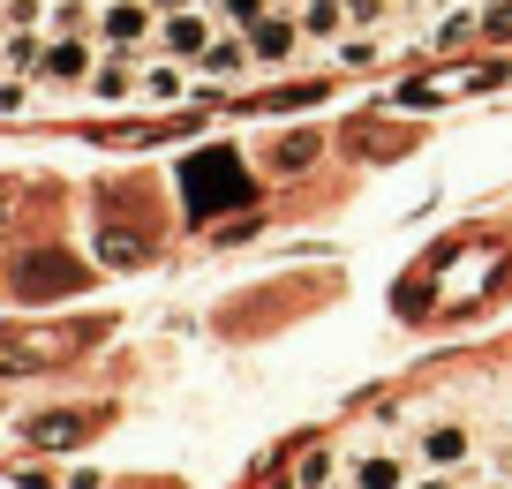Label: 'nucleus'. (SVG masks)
I'll use <instances>...</instances> for the list:
<instances>
[{"label":"nucleus","instance_id":"f257e3e1","mask_svg":"<svg viewBox=\"0 0 512 489\" xmlns=\"http://www.w3.org/2000/svg\"><path fill=\"white\" fill-rule=\"evenodd\" d=\"M181 189H189V211L196 219H219V211H241L249 204V174H241L234 151H196L181 166Z\"/></svg>","mask_w":512,"mask_h":489},{"label":"nucleus","instance_id":"f03ea898","mask_svg":"<svg viewBox=\"0 0 512 489\" xmlns=\"http://www.w3.org/2000/svg\"><path fill=\"white\" fill-rule=\"evenodd\" d=\"M76 286H83V264L68 249H23V264H16V301L23 309L61 301V294H76Z\"/></svg>","mask_w":512,"mask_h":489},{"label":"nucleus","instance_id":"7ed1b4c3","mask_svg":"<svg viewBox=\"0 0 512 489\" xmlns=\"http://www.w3.org/2000/svg\"><path fill=\"white\" fill-rule=\"evenodd\" d=\"M219 38V8L211 0H189V8H159V38H151V53H166V61H189Z\"/></svg>","mask_w":512,"mask_h":489},{"label":"nucleus","instance_id":"20e7f679","mask_svg":"<svg viewBox=\"0 0 512 489\" xmlns=\"http://www.w3.org/2000/svg\"><path fill=\"white\" fill-rule=\"evenodd\" d=\"M249 76H256V53H249V38H241V31H226V23H219V38H211V46L196 53V98L241 91Z\"/></svg>","mask_w":512,"mask_h":489},{"label":"nucleus","instance_id":"39448f33","mask_svg":"<svg viewBox=\"0 0 512 489\" xmlns=\"http://www.w3.org/2000/svg\"><path fill=\"white\" fill-rule=\"evenodd\" d=\"M98 38H46V61H38V98H83V83H91L98 68Z\"/></svg>","mask_w":512,"mask_h":489},{"label":"nucleus","instance_id":"423d86ee","mask_svg":"<svg viewBox=\"0 0 512 489\" xmlns=\"http://www.w3.org/2000/svg\"><path fill=\"white\" fill-rule=\"evenodd\" d=\"M83 98H91V106H144V53L106 46L98 68H91V83H83Z\"/></svg>","mask_w":512,"mask_h":489},{"label":"nucleus","instance_id":"0eeeda50","mask_svg":"<svg viewBox=\"0 0 512 489\" xmlns=\"http://www.w3.org/2000/svg\"><path fill=\"white\" fill-rule=\"evenodd\" d=\"M151 38H159V8L151 0H98V46L151 53Z\"/></svg>","mask_w":512,"mask_h":489},{"label":"nucleus","instance_id":"6e6552de","mask_svg":"<svg viewBox=\"0 0 512 489\" xmlns=\"http://www.w3.org/2000/svg\"><path fill=\"white\" fill-rule=\"evenodd\" d=\"M415 459L430 474H467L475 467V429L467 422H422L415 429Z\"/></svg>","mask_w":512,"mask_h":489},{"label":"nucleus","instance_id":"1a4fd4ad","mask_svg":"<svg viewBox=\"0 0 512 489\" xmlns=\"http://www.w3.org/2000/svg\"><path fill=\"white\" fill-rule=\"evenodd\" d=\"M241 38H249V53H256V68H264V76H272V68H294V53L309 46L302 23H294V0H279L272 16L256 23V31H241Z\"/></svg>","mask_w":512,"mask_h":489},{"label":"nucleus","instance_id":"9d476101","mask_svg":"<svg viewBox=\"0 0 512 489\" xmlns=\"http://www.w3.org/2000/svg\"><path fill=\"white\" fill-rule=\"evenodd\" d=\"M181 98H196V68L151 53V68H144V106H181Z\"/></svg>","mask_w":512,"mask_h":489},{"label":"nucleus","instance_id":"9b49d317","mask_svg":"<svg viewBox=\"0 0 512 489\" xmlns=\"http://www.w3.org/2000/svg\"><path fill=\"white\" fill-rule=\"evenodd\" d=\"M294 23H302L309 46H332V38H347V31H354L347 0H294Z\"/></svg>","mask_w":512,"mask_h":489},{"label":"nucleus","instance_id":"f8f14e48","mask_svg":"<svg viewBox=\"0 0 512 489\" xmlns=\"http://www.w3.org/2000/svg\"><path fill=\"white\" fill-rule=\"evenodd\" d=\"M415 474H407V459L400 452H354V467H347V489H407Z\"/></svg>","mask_w":512,"mask_h":489},{"label":"nucleus","instance_id":"ddd939ff","mask_svg":"<svg viewBox=\"0 0 512 489\" xmlns=\"http://www.w3.org/2000/svg\"><path fill=\"white\" fill-rule=\"evenodd\" d=\"M377 53H392V31H347L324 46V68H369Z\"/></svg>","mask_w":512,"mask_h":489},{"label":"nucleus","instance_id":"4468645a","mask_svg":"<svg viewBox=\"0 0 512 489\" xmlns=\"http://www.w3.org/2000/svg\"><path fill=\"white\" fill-rule=\"evenodd\" d=\"M38 61H46V31H0V76L38 83Z\"/></svg>","mask_w":512,"mask_h":489},{"label":"nucleus","instance_id":"2eb2a0df","mask_svg":"<svg viewBox=\"0 0 512 489\" xmlns=\"http://www.w3.org/2000/svg\"><path fill=\"white\" fill-rule=\"evenodd\" d=\"M23 437H31L38 452H68V444L91 437V422H83V414H38V422H23Z\"/></svg>","mask_w":512,"mask_h":489},{"label":"nucleus","instance_id":"dca6fc26","mask_svg":"<svg viewBox=\"0 0 512 489\" xmlns=\"http://www.w3.org/2000/svg\"><path fill=\"white\" fill-rule=\"evenodd\" d=\"M46 38H98V0H53Z\"/></svg>","mask_w":512,"mask_h":489},{"label":"nucleus","instance_id":"f3484780","mask_svg":"<svg viewBox=\"0 0 512 489\" xmlns=\"http://www.w3.org/2000/svg\"><path fill=\"white\" fill-rule=\"evenodd\" d=\"M467 38H482V8H460V0H452V16L430 23V46L452 53V46H467Z\"/></svg>","mask_w":512,"mask_h":489},{"label":"nucleus","instance_id":"a211bd4d","mask_svg":"<svg viewBox=\"0 0 512 489\" xmlns=\"http://www.w3.org/2000/svg\"><path fill=\"white\" fill-rule=\"evenodd\" d=\"M211 8H219V23H226V31H256V23L272 16L279 0H211Z\"/></svg>","mask_w":512,"mask_h":489},{"label":"nucleus","instance_id":"6ab92c4d","mask_svg":"<svg viewBox=\"0 0 512 489\" xmlns=\"http://www.w3.org/2000/svg\"><path fill=\"white\" fill-rule=\"evenodd\" d=\"M53 0H0V31H46Z\"/></svg>","mask_w":512,"mask_h":489},{"label":"nucleus","instance_id":"aec40b11","mask_svg":"<svg viewBox=\"0 0 512 489\" xmlns=\"http://www.w3.org/2000/svg\"><path fill=\"white\" fill-rule=\"evenodd\" d=\"M294 482H302V489H332V482H339V452H332V444H324V452H309L302 467H294Z\"/></svg>","mask_w":512,"mask_h":489},{"label":"nucleus","instance_id":"412c9836","mask_svg":"<svg viewBox=\"0 0 512 489\" xmlns=\"http://www.w3.org/2000/svg\"><path fill=\"white\" fill-rule=\"evenodd\" d=\"M38 106V83L31 76H0V113H31Z\"/></svg>","mask_w":512,"mask_h":489},{"label":"nucleus","instance_id":"4be33fe9","mask_svg":"<svg viewBox=\"0 0 512 489\" xmlns=\"http://www.w3.org/2000/svg\"><path fill=\"white\" fill-rule=\"evenodd\" d=\"M317 151H324V136H317V128H309V136H287V143H279L272 158H279V166H309V158H317Z\"/></svg>","mask_w":512,"mask_h":489},{"label":"nucleus","instance_id":"5701e85b","mask_svg":"<svg viewBox=\"0 0 512 489\" xmlns=\"http://www.w3.org/2000/svg\"><path fill=\"white\" fill-rule=\"evenodd\" d=\"M482 38H512V0H482Z\"/></svg>","mask_w":512,"mask_h":489},{"label":"nucleus","instance_id":"b1692460","mask_svg":"<svg viewBox=\"0 0 512 489\" xmlns=\"http://www.w3.org/2000/svg\"><path fill=\"white\" fill-rule=\"evenodd\" d=\"M144 256V241H128V234H106V264H136Z\"/></svg>","mask_w":512,"mask_h":489},{"label":"nucleus","instance_id":"393cba45","mask_svg":"<svg viewBox=\"0 0 512 489\" xmlns=\"http://www.w3.org/2000/svg\"><path fill=\"white\" fill-rule=\"evenodd\" d=\"M407 489H467V474H430V467H422Z\"/></svg>","mask_w":512,"mask_h":489},{"label":"nucleus","instance_id":"a878e982","mask_svg":"<svg viewBox=\"0 0 512 489\" xmlns=\"http://www.w3.org/2000/svg\"><path fill=\"white\" fill-rule=\"evenodd\" d=\"M264 489H302V482H294V474H279V482H264Z\"/></svg>","mask_w":512,"mask_h":489},{"label":"nucleus","instance_id":"bb28decb","mask_svg":"<svg viewBox=\"0 0 512 489\" xmlns=\"http://www.w3.org/2000/svg\"><path fill=\"white\" fill-rule=\"evenodd\" d=\"M482 489H512V474H497V482H482Z\"/></svg>","mask_w":512,"mask_h":489}]
</instances>
